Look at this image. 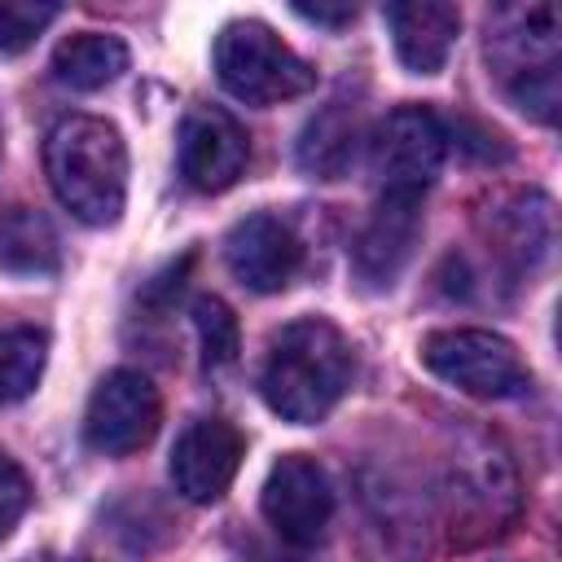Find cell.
Listing matches in <instances>:
<instances>
[{
    "label": "cell",
    "instance_id": "9a60e30c",
    "mask_svg": "<svg viewBox=\"0 0 562 562\" xmlns=\"http://www.w3.org/2000/svg\"><path fill=\"white\" fill-rule=\"evenodd\" d=\"M356 149H360V114L334 101L307 119L299 136V167L316 180H338L356 162Z\"/></svg>",
    "mask_w": 562,
    "mask_h": 562
},
{
    "label": "cell",
    "instance_id": "44dd1931",
    "mask_svg": "<svg viewBox=\"0 0 562 562\" xmlns=\"http://www.w3.org/2000/svg\"><path fill=\"white\" fill-rule=\"evenodd\" d=\"M26 505H31V483H26L22 465L9 452H0V540L13 531V522L26 514Z\"/></svg>",
    "mask_w": 562,
    "mask_h": 562
},
{
    "label": "cell",
    "instance_id": "ac0fdd59",
    "mask_svg": "<svg viewBox=\"0 0 562 562\" xmlns=\"http://www.w3.org/2000/svg\"><path fill=\"white\" fill-rule=\"evenodd\" d=\"M48 338L35 325H9L0 329V404H13L35 391L44 373Z\"/></svg>",
    "mask_w": 562,
    "mask_h": 562
},
{
    "label": "cell",
    "instance_id": "ffe728a7",
    "mask_svg": "<svg viewBox=\"0 0 562 562\" xmlns=\"http://www.w3.org/2000/svg\"><path fill=\"white\" fill-rule=\"evenodd\" d=\"M57 18V4L44 0H0V53H22Z\"/></svg>",
    "mask_w": 562,
    "mask_h": 562
},
{
    "label": "cell",
    "instance_id": "6da1fadb",
    "mask_svg": "<svg viewBox=\"0 0 562 562\" xmlns=\"http://www.w3.org/2000/svg\"><path fill=\"white\" fill-rule=\"evenodd\" d=\"M351 382V347L325 316H299L281 325L268 342L259 391L285 422H321Z\"/></svg>",
    "mask_w": 562,
    "mask_h": 562
},
{
    "label": "cell",
    "instance_id": "8992f818",
    "mask_svg": "<svg viewBox=\"0 0 562 562\" xmlns=\"http://www.w3.org/2000/svg\"><path fill=\"white\" fill-rule=\"evenodd\" d=\"M373 176L382 193H404V198H422L426 184L439 176L443 167V123L435 110L426 105H400L391 110L378 132H373Z\"/></svg>",
    "mask_w": 562,
    "mask_h": 562
},
{
    "label": "cell",
    "instance_id": "30bf717a",
    "mask_svg": "<svg viewBox=\"0 0 562 562\" xmlns=\"http://www.w3.org/2000/svg\"><path fill=\"white\" fill-rule=\"evenodd\" d=\"M250 158V140L241 123L220 110V105H198L189 110L180 127V176L198 193H220L228 189Z\"/></svg>",
    "mask_w": 562,
    "mask_h": 562
},
{
    "label": "cell",
    "instance_id": "9c48e42d",
    "mask_svg": "<svg viewBox=\"0 0 562 562\" xmlns=\"http://www.w3.org/2000/svg\"><path fill=\"white\" fill-rule=\"evenodd\" d=\"M224 263L246 290L272 294V290H285L294 281V272L303 268V241L294 237V228L281 215L255 211L228 228Z\"/></svg>",
    "mask_w": 562,
    "mask_h": 562
},
{
    "label": "cell",
    "instance_id": "52a82bcc",
    "mask_svg": "<svg viewBox=\"0 0 562 562\" xmlns=\"http://www.w3.org/2000/svg\"><path fill=\"white\" fill-rule=\"evenodd\" d=\"M158 422H162V404H158L154 382L136 369H110L88 400L83 439L92 452L127 457L154 439Z\"/></svg>",
    "mask_w": 562,
    "mask_h": 562
},
{
    "label": "cell",
    "instance_id": "5b68a950",
    "mask_svg": "<svg viewBox=\"0 0 562 562\" xmlns=\"http://www.w3.org/2000/svg\"><path fill=\"white\" fill-rule=\"evenodd\" d=\"M422 364L479 400H514L531 386L518 347L492 329H435L422 338Z\"/></svg>",
    "mask_w": 562,
    "mask_h": 562
},
{
    "label": "cell",
    "instance_id": "5bb4252c",
    "mask_svg": "<svg viewBox=\"0 0 562 562\" xmlns=\"http://www.w3.org/2000/svg\"><path fill=\"white\" fill-rule=\"evenodd\" d=\"M487 237L514 268H536L553 246V206L544 193H514L492 211Z\"/></svg>",
    "mask_w": 562,
    "mask_h": 562
},
{
    "label": "cell",
    "instance_id": "2e32d148",
    "mask_svg": "<svg viewBox=\"0 0 562 562\" xmlns=\"http://www.w3.org/2000/svg\"><path fill=\"white\" fill-rule=\"evenodd\" d=\"M127 70V44L119 35H105V31H79V35H66L53 53V75L75 88V92H92V88H105L114 83L119 75Z\"/></svg>",
    "mask_w": 562,
    "mask_h": 562
},
{
    "label": "cell",
    "instance_id": "4fadbf2b",
    "mask_svg": "<svg viewBox=\"0 0 562 562\" xmlns=\"http://www.w3.org/2000/svg\"><path fill=\"white\" fill-rule=\"evenodd\" d=\"M382 18L391 26V40H395L400 61L413 75H439L443 70V61H448V53L457 44V31H461L457 4H443V0L386 4Z\"/></svg>",
    "mask_w": 562,
    "mask_h": 562
},
{
    "label": "cell",
    "instance_id": "7a4b0ae2",
    "mask_svg": "<svg viewBox=\"0 0 562 562\" xmlns=\"http://www.w3.org/2000/svg\"><path fill=\"white\" fill-rule=\"evenodd\" d=\"M44 171L57 202L83 224H114L127 198V149L114 123L66 114L44 140Z\"/></svg>",
    "mask_w": 562,
    "mask_h": 562
},
{
    "label": "cell",
    "instance_id": "ba28073f",
    "mask_svg": "<svg viewBox=\"0 0 562 562\" xmlns=\"http://www.w3.org/2000/svg\"><path fill=\"white\" fill-rule=\"evenodd\" d=\"M334 514V487L325 479V470L303 457L290 452L268 470L263 483V518L272 522V531L290 544H316L329 527Z\"/></svg>",
    "mask_w": 562,
    "mask_h": 562
},
{
    "label": "cell",
    "instance_id": "d6986e66",
    "mask_svg": "<svg viewBox=\"0 0 562 562\" xmlns=\"http://www.w3.org/2000/svg\"><path fill=\"white\" fill-rule=\"evenodd\" d=\"M193 325H198V342H202V360L206 369H224L237 360L241 351V334H237V316L224 299L202 294L193 303Z\"/></svg>",
    "mask_w": 562,
    "mask_h": 562
},
{
    "label": "cell",
    "instance_id": "3957f363",
    "mask_svg": "<svg viewBox=\"0 0 562 562\" xmlns=\"http://www.w3.org/2000/svg\"><path fill=\"white\" fill-rule=\"evenodd\" d=\"M487 57L501 66L509 101L536 123L558 119V13L549 4L501 9L487 22Z\"/></svg>",
    "mask_w": 562,
    "mask_h": 562
},
{
    "label": "cell",
    "instance_id": "7402d4cb",
    "mask_svg": "<svg viewBox=\"0 0 562 562\" xmlns=\"http://www.w3.org/2000/svg\"><path fill=\"white\" fill-rule=\"evenodd\" d=\"M294 13L307 18V22H321V26H347L356 18L351 4H338V9H329V4H294Z\"/></svg>",
    "mask_w": 562,
    "mask_h": 562
},
{
    "label": "cell",
    "instance_id": "603a6c76",
    "mask_svg": "<svg viewBox=\"0 0 562 562\" xmlns=\"http://www.w3.org/2000/svg\"><path fill=\"white\" fill-rule=\"evenodd\" d=\"M22 562H79V558H61V553H35V558H22Z\"/></svg>",
    "mask_w": 562,
    "mask_h": 562
},
{
    "label": "cell",
    "instance_id": "277c9868",
    "mask_svg": "<svg viewBox=\"0 0 562 562\" xmlns=\"http://www.w3.org/2000/svg\"><path fill=\"white\" fill-rule=\"evenodd\" d=\"M215 75L246 105H277L316 83V70L263 22H228L220 31Z\"/></svg>",
    "mask_w": 562,
    "mask_h": 562
},
{
    "label": "cell",
    "instance_id": "e0dca14e",
    "mask_svg": "<svg viewBox=\"0 0 562 562\" xmlns=\"http://www.w3.org/2000/svg\"><path fill=\"white\" fill-rule=\"evenodd\" d=\"M0 263L9 272H26V277L53 272L57 268V233H53V224L31 206L4 211L0 215Z\"/></svg>",
    "mask_w": 562,
    "mask_h": 562
},
{
    "label": "cell",
    "instance_id": "7c38bea8",
    "mask_svg": "<svg viewBox=\"0 0 562 562\" xmlns=\"http://www.w3.org/2000/svg\"><path fill=\"white\" fill-rule=\"evenodd\" d=\"M422 198H404V193H382L369 224L356 237V272L373 285H391L400 277V268L413 259L417 233H422Z\"/></svg>",
    "mask_w": 562,
    "mask_h": 562
},
{
    "label": "cell",
    "instance_id": "8fae6325",
    "mask_svg": "<svg viewBox=\"0 0 562 562\" xmlns=\"http://www.w3.org/2000/svg\"><path fill=\"white\" fill-rule=\"evenodd\" d=\"M241 452H246V439L233 422L224 417H202V422H189L171 448V483L180 496L206 505V501H220L241 465Z\"/></svg>",
    "mask_w": 562,
    "mask_h": 562
}]
</instances>
